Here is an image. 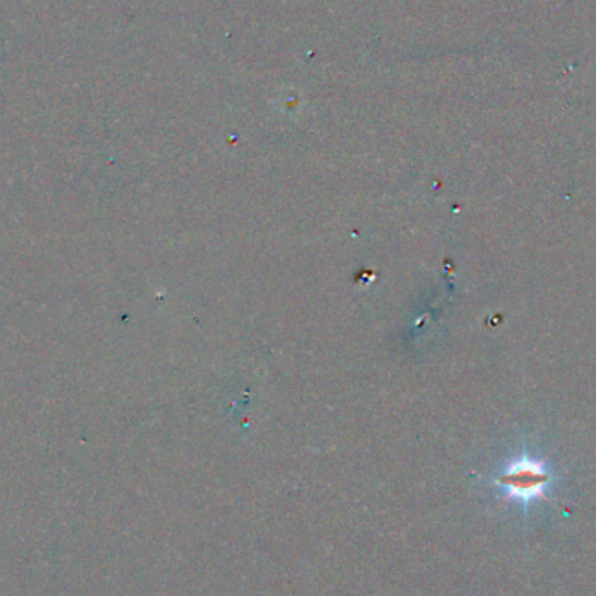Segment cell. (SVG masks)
<instances>
[{
	"instance_id": "obj_1",
	"label": "cell",
	"mask_w": 596,
	"mask_h": 596,
	"mask_svg": "<svg viewBox=\"0 0 596 596\" xmlns=\"http://www.w3.org/2000/svg\"><path fill=\"white\" fill-rule=\"evenodd\" d=\"M549 479L551 476L543 467V464L523 459V461L514 462L513 466L506 471L504 475L499 478V485L504 487L506 492L514 499L531 502L539 497H545Z\"/></svg>"
}]
</instances>
